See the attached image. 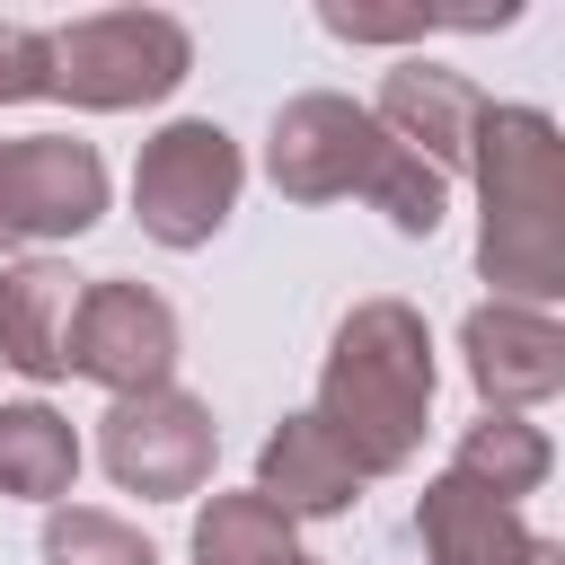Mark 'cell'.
I'll return each mask as SVG.
<instances>
[{"mask_svg": "<svg viewBox=\"0 0 565 565\" xmlns=\"http://www.w3.org/2000/svg\"><path fill=\"white\" fill-rule=\"evenodd\" d=\"M459 353H468V380H477L486 415H521V406H547L565 388V327L547 309L477 300L468 327H459Z\"/></svg>", "mask_w": 565, "mask_h": 565, "instance_id": "cell-9", "label": "cell"}, {"mask_svg": "<svg viewBox=\"0 0 565 565\" xmlns=\"http://www.w3.org/2000/svg\"><path fill=\"white\" fill-rule=\"evenodd\" d=\"M327 441L362 468V477H397L415 468L424 450V424H433V335H424V309L406 300H353L327 362H318V406Z\"/></svg>", "mask_w": 565, "mask_h": 565, "instance_id": "cell-1", "label": "cell"}, {"mask_svg": "<svg viewBox=\"0 0 565 565\" xmlns=\"http://www.w3.org/2000/svg\"><path fill=\"white\" fill-rule=\"evenodd\" d=\"M238 185H247L238 141L212 115H177L132 159V221H141V238H159V247L185 256V247L221 238V221L238 212Z\"/></svg>", "mask_w": 565, "mask_h": 565, "instance_id": "cell-5", "label": "cell"}, {"mask_svg": "<svg viewBox=\"0 0 565 565\" xmlns=\"http://www.w3.org/2000/svg\"><path fill=\"white\" fill-rule=\"evenodd\" d=\"M415 539H424V565H530V547H539L521 503H494L459 468H441L415 494Z\"/></svg>", "mask_w": 565, "mask_h": 565, "instance_id": "cell-11", "label": "cell"}, {"mask_svg": "<svg viewBox=\"0 0 565 565\" xmlns=\"http://www.w3.org/2000/svg\"><path fill=\"white\" fill-rule=\"evenodd\" d=\"M71 309H79L71 265H53V256L0 265V362L18 380H62L71 371Z\"/></svg>", "mask_w": 565, "mask_h": 565, "instance_id": "cell-13", "label": "cell"}, {"mask_svg": "<svg viewBox=\"0 0 565 565\" xmlns=\"http://www.w3.org/2000/svg\"><path fill=\"white\" fill-rule=\"evenodd\" d=\"M212 450H221L212 406L185 397V388H141V397H115V406L97 415V459H106V477H115L124 494H141V503H185V494H203V486H212Z\"/></svg>", "mask_w": 565, "mask_h": 565, "instance_id": "cell-6", "label": "cell"}, {"mask_svg": "<svg viewBox=\"0 0 565 565\" xmlns=\"http://www.w3.org/2000/svg\"><path fill=\"white\" fill-rule=\"evenodd\" d=\"M26 97H44V26L0 18V106H26Z\"/></svg>", "mask_w": 565, "mask_h": 565, "instance_id": "cell-18", "label": "cell"}, {"mask_svg": "<svg viewBox=\"0 0 565 565\" xmlns=\"http://www.w3.org/2000/svg\"><path fill=\"white\" fill-rule=\"evenodd\" d=\"M71 477H79V433L71 415H53L44 397H9L0 406V494L18 503H71Z\"/></svg>", "mask_w": 565, "mask_h": 565, "instance_id": "cell-14", "label": "cell"}, {"mask_svg": "<svg viewBox=\"0 0 565 565\" xmlns=\"http://www.w3.org/2000/svg\"><path fill=\"white\" fill-rule=\"evenodd\" d=\"M194 565H318L265 494H212L194 512Z\"/></svg>", "mask_w": 565, "mask_h": 565, "instance_id": "cell-16", "label": "cell"}, {"mask_svg": "<svg viewBox=\"0 0 565 565\" xmlns=\"http://www.w3.org/2000/svg\"><path fill=\"white\" fill-rule=\"evenodd\" d=\"M106 221V159L79 132L0 141V230L9 238H79Z\"/></svg>", "mask_w": 565, "mask_h": 565, "instance_id": "cell-8", "label": "cell"}, {"mask_svg": "<svg viewBox=\"0 0 565 565\" xmlns=\"http://www.w3.org/2000/svg\"><path fill=\"white\" fill-rule=\"evenodd\" d=\"M556 124L539 106H494L468 132V177H477V265L494 300L547 309L565 291V168H556Z\"/></svg>", "mask_w": 565, "mask_h": 565, "instance_id": "cell-2", "label": "cell"}, {"mask_svg": "<svg viewBox=\"0 0 565 565\" xmlns=\"http://www.w3.org/2000/svg\"><path fill=\"white\" fill-rule=\"evenodd\" d=\"M194 71V35L168 9H88L44 35V97H71L88 115L159 106Z\"/></svg>", "mask_w": 565, "mask_h": 565, "instance_id": "cell-4", "label": "cell"}, {"mask_svg": "<svg viewBox=\"0 0 565 565\" xmlns=\"http://www.w3.org/2000/svg\"><path fill=\"white\" fill-rule=\"evenodd\" d=\"M71 371L97 380L106 397H141V388H177V309L150 282H79L71 309Z\"/></svg>", "mask_w": 565, "mask_h": 565, "instance_id": "cell-7", "label": "cell"}, {"mask_svg": "<svg viewBox=\"0 0 565 565\" xmlns=\"http://www.w3.org/2000/svg\"><path fill=\"white\" fill-rule=\"evenodd\" d=\"M450 468H459V477H477L494 503H521V494H539V486H547V468H556V441H547L530 415H477V424L459 433Z\"/></svg>", "mask_w": 565, "mask_h": 565, "instance_id": "cell-15", "label": "cell"}, {"mask_svg": "<svg viewBox=\"0 0 565 565\" xmlns=\"http://www.w3.org/2000/svg\"><path fill=\"white\" fill-rule=\"evenodd\" d=\"M477 115H486V88L459 79V71H441V62H397V71L380 79V97H371V124H380L397 150H415L424 168H441V177L468 168Z\"/></svg>", "mask_w": 565, "mask_h": 565, "instance_id": "cell-10", "label": "cell"}, {"mask_svg": "<svg viewBox=\"0 0 565 565\" xmlns=\"http://www.w3.org/2000/svg\"><path fill=\"white\" fill-rule=\"evenodd\" d=\"M0 247H9V230H0Z\"/></svg>", "mask_w": 565, "mask_h": 565, "instance_id": "cell-20", "label": "cell"}, {"mask_svg": "<svg viewBox=\"0 0 565 565\" xmlns=\"http://www.w3.org/2000/svg\"><path fill=\"white\" fill-rule=\"evenodd\" d=\"M530 565H565V547H556V539H539V547H530Z\"/></svg>", "mask_w": 565, "mask_h": 565, "instance_id": "cell-19", "label": "cell"}, {"mask_svg": "<svg viewBox=\"0 0 565 565\" xmlns=\"http://www.w3.org/2000/svg\"><path fill=\"white\" fill-rule=\"evenodd\" d=\"M247 494H265L282 521H335V512L362 503V468L327 441L318 415H282L265 433V450H256V486Z\"/></svg>", "mask_w": 565, "mask_h": 565, "instance_id": "cell-12", "label": "cell"}, {"mask_svg": "<svg viewBox=\"0 0 565 565\" xmlns=\"http://www.w3.org/2000/svg\"><path fill=\"white\" fill-rule=\"evenodd\" d=\"M44 565H159V547L97 503H53L44 512Z\"/></svg>", "mask_w": 565, "mask_h": 565, "instance_id": "cell-17", "label": "cell"}, {"mask_svg": "<svg viewBox=\"0 0 565 565\" xmlns=\"http://www.w3.org/2000/svg\"><path fill=\"white\" fill-rule=\"evenodd\" d=\"M265 177L282 203H335V194H371L406 238H433L441 212H450V177L424 168L415 150H397L371 106L335 97V88H300L274 106V132H265Z\"/></svg>", "mask_w": 565, "mask_h": 565, "instance_id": "cell-3", "label": "cell"}]
</instances>
